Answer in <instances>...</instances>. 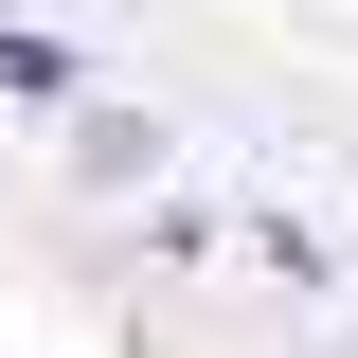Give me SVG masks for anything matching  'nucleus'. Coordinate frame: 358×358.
Masks as SVG:
<instances>
[{
    "mask_svg": "<svg viewBox=\"0 0 358 358\" xmlns=\"http://www.w3.org/2000/svg\"><path fill=\"white\" fill-rule=\"evenodd\" d=\"M54 179L126 215V197H162V179H179V126H162V108H126V90H90L72 126H54Z\"/></svg>",
    "mask_w": 358,
    "mask_h": 358,
    "instance_id": "1",
    "label": "nucleus"
},
{
    "mask_svg": "<svg viewBox=\"0 0 358 358\" xmlns=\"http://www.w3.org/2000/svg\"><path fill=\"white\" fill-rule=\"evenodd\" d=\"M108 251H126V268H215V251H233V215L197 197V179H162V197H126V233H108Z\"/></svg>",
    "mask_w": 358,
    "mask_h": 358,
    "instance_id": "2",
    "label": "nucleus"
},
{
    "mask_svg": "<svg viewBox=\"0 0 358 358\" xmlns=\"http://www.w3.org/2000/svg\"><path fill=\"white\" fill-rule=\"evenodd\" d=\"M0 108H36V126H72V108H90V54L54 36V18H0Z\"/></svg>",
    "mask_w": 358,
    "mask_h": 358,
    "instance_id": "3",
    "label": "nucleus"
},
{
    "mask_svg": "<svg viewBox=\"0 0 358 358\" xmlns=\"http://www.w3.org/2000/svg\"><path fill=\"white\" fill-rule=\"evenodd\" d=\"M233 251L287 268V287H341V233H322V215H233Z\"/></svg>",
    "mask_w": 358,
    "mask_h": 358,
    "instance_id": "4",
    "label": "nucleus"
}]
</instances>
